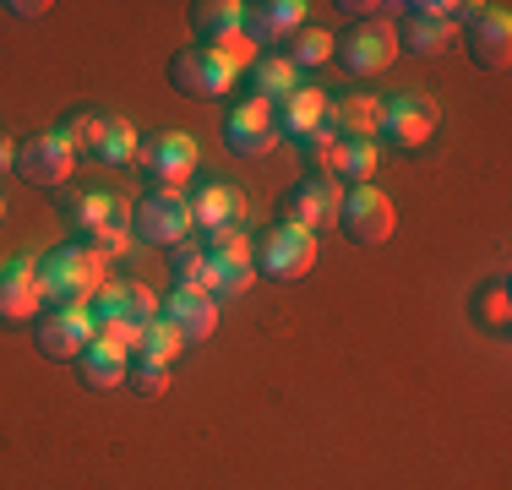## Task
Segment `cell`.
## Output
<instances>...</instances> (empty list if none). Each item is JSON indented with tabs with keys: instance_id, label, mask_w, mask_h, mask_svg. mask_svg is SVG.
<instances>
[{
	"instance_id": "cell-1",
	"label": "cell",
	"mask_w": 512,
	"mask_h": 490,
	"mask_svg": "<svg viewBox=\"0 0 512 490\" xmlns=\"http://www.w3.org/2000/svg\"><path fill=\"white\" fill-rule=\"evenodd\" d=\"M44 284V305H93L109 284V262L88 245H60L50 256H33Z\"/></svg>"
},
{
	"instance_id": "cell-2",
	"label": "cell",
	"mask_w": 512,
	"mask_h": 490,
	"mask_svg": "<svg viewBox=\"0 0 512 490\" xmlns=\"http://www.w3.org/2000/svg\"><path fill=\"white\" fill-rule=\"evenodd\" d=\"M191 28H197L202 49H213L218 60H229L240 77L267 55L246 28V0H197V6H191Z\"/></svg>"
},
{
	"instance_id": "cell-3",
	"label": "cell",
	"mask_w": 512,
	"mask_h": 490,
	"mask_svg": "<svg viewBox=\"0 0 512 490\" xmlns=\"http://www.w3.org/2000/svg\"><path fill=\"white\" fill-rule=\"evenodd\" d=\"M463 0H409V6H398V49H409V55H436V49H447L458 39V22H463Z\"/></svg>"
},
{
	"instance_id": "cell-4",
	"label": "cell",
	"mask_w": 512,
	"mask_h": 490,
	"mask_svg": "<svg viewBox=\"0 0 512 490\" xmlns=\"http://www.w3.org/2000/svg\"><path fill=\"white\" fill-rule=\"evenodd\" d=\"M436 131H442V104L431 93H398L382 104V131L376 137H387L398 153H425L436 142Z\"/></svg>"
},
{
	"instance_id": "cell-5",
	"label": "cell",
	"mask_w": 512,
	"mask_h": 490,
	"mask_svg": "<svg viewBox=\"0 0 512 490\" xmlns=\"http://www.w3.org/2000/svg\"><path fill=\"white\" fill-rule=\"evenodd\" d=\"M316 256H322L316 235L311 229H295V224H273V229H262V240H256V267H262L273 284H300V278L316 267Z\"/></svg>"
},
{
	"instance_id": "cell-6",
	"label": "cell",
	"mask_w": 512,
	"mask_h": 490,
	"mask_svg": "<svg viewBox=\"0 0 512 490\" xmlns=\"http://www.w3.org/2000/svg\"><path fill=\"white\" fill-rule=\"evenodd\" d=\"M333 60L349 71V77H376L398 60V33H393V17H360L344 39L333 44Z\"/></svg>"
},
{
	"instance_id": "cell-7",
	"label": "cell",
	"mask_w": 512,
	"mask_h": 490,
	"mask_svg": "<svg viewBox=\"0 0 512 490\" xmlns=\"http://www.w3.org/2000/svg\"><path fill=\"white\" fill-rule=\"evenodd\" d=\"M338 229L349 245H387L398 229V207L382 186H349L338 207Z\"/></svg>"
},
{
	"instance_id": "cell-8",
	"label": "cell",
	"mask_w": 512,
	"mask_h": 490,
	"mask_svg": "<svg viewBox=\"0 0 512 490\" xmlns=\"http://www.w3.org/2000/svg\"><path fill=\"white\" fill-rule=\"evenodd\" d=\"M338 207H344V186L333 175H300L278 202V224L311 229V235L316 229H338Z\"/></svg>"
},
{
	"instance_id": "cell-9",
	"label": "cell",
	"mask_w": 512,
	"mask_h": 490,
	"mask_svg": "<svg viewBox=\"0 0 512 490\" xmlns=\"http://www.w3.org/2000/svg\"><path fill=\"white\" fill-rule=\"evenodd\" d=\"M131 229H137V240L164 245V251L197 235V224H191V202L180 191H158V186L137 196V207H131Z\"/></svg>"
},
{
	"instance_id": "cell-10",
	"label": "cell",
	"mask_w": 512,
	"mask_h": 490,
	"mask_svg": "<svg viewBox=\"0 0 512 490\" xmlns=\"http://www.w3.org/2000/svg\"><path fill=\"white\" fill-rule=\"evenodd\" d=\"M33 333H39V349L50 360H77L99 338V316H93V305H44Z\"/></svg>"
},
{
	"instance_id": "cell-11",
	"label": "cell",
	"mask_w": 512,
	"mask_h": 490,
	"mask_svg": "<svg viewBox=\"0 0 512 490\" xmlns=\"http://www.w3.org/2000/svg\"><path fill=\"white\" fill-rule=\"evenodd\" d=\"M71 169H77V153L55 137V131H39V137L17 142V175L28 180L33 191H66Z\"/></svg>"
},
{
	"instance_id": "cell-12",
	"label": "cell",
	"mask_w": 512,
	"mask_h": 490,
	"mask_svg": "<svg viewBox=\"0 0 512 490\" xmlns=\"http://www.w3.org/2000/svg\"><path fill=\"white\" fill-rule=\"evenodd\" d=\"M142 169H148V180L158 191L186 196L191 175H197V137H191V131H164V137H153L142 147Z\"/></svg>"
},
{
	"instance_id": "cell-13",
	"label": "cell",
	"mask_w": 512,
	"mask_h": 490,
	"mask_svg": "<svg viewBox=\"0 0 512 490\" xmlns=\"http://www.w3.org/2000/svg\"><path fill=\"white\" fill-rule=\"evenodd\" d=\"M169 82L191 98H229L240 82V71L229 66V60H218L213 49L197 44V49H180V55L169 60Z\"/></svg>"
},
{
	"instance_id": "cell-14",
	"label": "cell",
	"mask_w": 512,
	"mask_h": 490,
	"mask_svg": "<svg viewBox=\"0 0 512 490\" xmlns=\"http://www.w3.org/2000/svg\"><path fill=\"white\" fill-rule=\"evenodd\" d=\"M463 39H469V55L474 66L485 71H502L507 55H512V11L507 6H469L463 11Z\"/></svg>"
},
{
	"instance_id": "cell-15",
	"label": "cell",
	"mask_w": 512,
	"mask_h": 490,
	"mask_svg": "<svg viewBox=\"0 0 512 490\" xmlns=\"http://www.w3.org/2000/svg\"><path fill=\"white\" fill-rule=\"evenodd\" d=\"M44 316V284L33 256H17V262L0 267V322L6 327H28Z\"/></svg>"
},
{
	"instance_id": "cell-16",
	"label": "cell",
	"mask_w": 512,
	"mask_h": 490,
	"mask_svg": "<svg viewBox=\"0 0 512 490\" xmlns=\"http://www.w3.org/2000/svg\"><path fill=\"white\" fill-rule=\"evenodd\" d=\"M224 142H229V153H235V158H267V153H273V142H278L273 109L256 104V98H240V104L229 109V120H224Z\"/></svg>"
},
{
	"instance_id": "cell-17",
	"label": "cell",
	"mask_w": 512,
	"mask_h": 490,
	"mask_svg": "<svg viewBox=\"0 0 512 490\" xmlns=\"http://www.w3.org/2000/svg\"><path fill=\"white\" fill-rule=\"evenodd\" d=\"M186 202H191L197 235H213V229H246V196H240V186H229V180H207V186H197Z\"/></svg>"
},
{
	"instance_id": "cell-18",
	"label": "cell",
	"mask_w": 512,
	"mask_h": 490,
	"mask_svg": "<svg viewBox=\"0 0 512 490\" xmlns=\"http://www.w3.org/2000/svg\"><path fill=\"white\" fill-rule=\"evenodd\" d=\"M93 316L99 322H120V327H148L158 316V294L137 278H109L104 294L93 300Z\"/></svg>"
},
{
	"instance_id": "cell-19",
	"label": "cell",
	"mask_w": 512,
	"mask_h": 490,
	"mask_svg": "<svg viewBox=\"0 0 512 490\" xmlns=\"http://www.w3.org/2000/svg\"><path fill=\"white\" fill-rule=\"evenodd\" d=\"M158 316H164L186 343H207L218 333V300L202 289H169V300L158 305Z\"/></svg>"
},
{
	"instance_id": "cell-20",
	"label": "cell",
	"mask_w": 512,
	"mask_h": 490,
	"mask_svg": "<svg viewBox=\"0 0 512 490\" xmlns=\"http://www.w3.org/2000/svg\"><path fill=\"white\" fill-rule=\"evenodd\" d=\"M382 93H344L327 104V131H333L338 142H376V131H382Z\"/></svg>"
},
{
	"instance_id": "cell-21",
	"label": "cell",
	"mask_w": 512,
	"mask_h": 490,
	"mask_svg": "<svg viewBox=\"0 0 512 490\" xmlns=\"http://www.w3.org/2000/svg\"><path fill=\"white\" fill-rule=\"evenodd\" d=\"M327 104H333V93L306 88V82H300V88L273 109V131H278V137H289V142L311 137V131H322V126H327Z\"/></svg>"
},
{
	"instance_id": "cell-22",
	"label": "cell",
	"mask_w": 512,
	"mask_h": 490,
	"mask_svg": "<svg viewBox=\"0 0 512 490\" xmlns=\"http://www.w3.org/2000/svg\"><path fill=\"white\" fill-rule=\"evenodd\" d=\"M246 28L262 49L289 44L306 28V6H300V0H262V6H246Z\"/></svg>"
},
{
	"instance_id": "cell-23",
	"label": "cell",
	"mask_w": 512,
	"mask_h": 490,
	"mask_svg": "<svg viewBox=\"0 0 512 490\" xmlns=\"http://www.w3.org/2000/svg\"><path fill=\"white\" fill-rule=\"evenodd\" d=\"M77 376L93 392H115V387H126V376H131V354L115 349V343H104V338H93L88 349L77 354Z\"/></svg>"
},
{
	"instance_id": "cell-24",
	"label": "cell",
	"mask_w": 512,
	"mask_h": 490,
	"mask_svg": "<svg viewBox=\"0 0 512 490\" xmlns=\"http://www.w3.org/2000/svg\"><path fill=\"white\" fill-rule=\"evenodd\" d=\"M246 88H251V98H256V104L278 109L289 93L300 88V71L289 66V55H262V60H256V66L246 71Z\"/></svg>"
},
{
	"instance_id": "cell-25",
	"label": "cell",
	"mask_w": 512,
	"mask_h": 490,
	"mask_svg": "<svg viewBox=\"0 0 512 490\" xmlns=\"http://www.w3.org/2000/svg\"><path fill=\"white\" fill-rule=\"evenodd\" d=\"M115 207H120V196H109V191H82V186L60 191V213H66V224L77 229V240L93 235L99 224H109V218H115Z\"/></svg>"
},
{
	"instance_id": "cell-26",
	"label": "cell",
	"mask_w": 512,
	"mask_h": 490,
	"mask_svg": "<svg viewBox=\"0 0 512 490\" xmlns=\"http://www.w3.org/2000/svg\"><path fill=\"white\" fill-rule=\"evenodd\" d=\"M93 164H104V169L142 164V137L126 115H104V142H99V153H93Z\"/></svg>"
},
{
	"instance_id": "cell-27",
	"label": "cell",
	"mask_w": 512,
	"mask_h": 490,
	"mask_svg": "<svg viewBox=\"0 0 512 490\" xmlns=\"http://www.w3.org/2000/svg\"><path fill=\"white\" fill-rule=\"evenodd\" d=\"M376 169H382V142H338V158H333V180L338 186H371Z\"/></svg>"
},
{
	"instance_id": "cell-28",
	"label": "cell",
	"mask_w": 512,
	"mask_h": 490,
	"mask_svg": "<svg viewBox=\"0 0 512 490\" xmlns=\"http://www.w3.org/2000/svg\"><path fill=\"white\" fill-rule=\"evenodd\" d=\"M251 284H256V262H224V256L202 262V294H213V300H235Z\"/></svg>"
},
{
	"instance_id": "cell-29",
	"label": "cell",
	"mask_w": 512,
	"mask_h": 490,
	"mask_svg": "<svg viewBox=\"0 0 512 490\" xmlns=\"http://www.w3.org/2000/svg\"><path fill=\"white\" fill-rule=\"evenodd\" d=\"M77 245H88V251H99L104 262H115V256H126L131 245H137V229H131V202H120V207H115V218H109V224H99L93 235H82Z\"/></svg>"
},
{
	"instance_id": "cell-30",
	"label": "cell",
	"mask_w": 512,
	"mask_h": 490,
	"mask_svg": "<svg viewBox=\"0 0 512 490\" xmlns=\"http://www.w3.org/2000/svg\"><path fill=\"white\" fill-rule=\"evenodd\" d=\"M55 137L66 142L77 158H82V153L93 158V153H99V142H104V115H99V109H71V115L55 126Z\"/></svg>"
},
{
	"instance_id": "cell-31",
	"label": "cell",
	"mask_w": 512,
	"mask_h": 490,
	"mask_svg": "<svg viewBox=\"0 0 512 490\" xmlns=\"http://www.w3.org/2000/svg\"><path fill=\"white\" fill-rule=\"evenodd\" d=\"M180 349H186V338H180L175 327L164 322V316H153V322L142 327V349H137V360H153V365H164V371H175Z\"/></svg>"
},
{
	"instance_id": "cell-32",
	"label": "cell",
	"mask_w": 512,
	"mask_h": 490,
	"mask_svg": "<svg viewBox=\"0 0 512 490\" xmlns=\"http://www.w3.org/2000/svg\"><path fill=\"white\" fill-rule=\"evenodd\" d=\"M333 44L338 39L327 28H300L295 39H289L284 55H289V66H295V71H311V66H327V60H333Z\"/></svg>"
},
{
	"instance_id": "cell-33",
	"label": "cell",
	"mask_w": 512,
	"mask_h": 490,
	"mask_svg": "<svg viewBox=\"0 0 512 490\" xmlns=\"http://www.w3.org/2000/svg\"><path fill=\"white\" fill-rule=\"evenodd\" d=\"M474 322H480L485 333H496V338L507 333V322H512V294H507L502 278H496V284H485L480 294H474Z\"/></svg>"
},
{
	"instance_id": "cell-34",
	"label": "cell",
	"mask_w": 512,
	"mask_h": 490,
	"mask_svg": "<svg viewBox=\"0 0 512 490\" xmlns=\"http://www.w3.org/2000/svg\"><path fill=\"white\" fill-rule=\"evenodd\" d=\"M202 262H207V245L197 235L169 245V278H175V289H202Z\"/></svg>"
},
{
	"instance_id": "cell-35",
	"label": "cell",
	"mask_w": 512,
	"mask_h": 490,
	"mask_svg": "<svg viewBox=\"0 0 512 490\" xmlns=\"http://www.w3.org/2000/svg\"><path fill=\"white\" fill-rule=\"evenodd\" d=\"M300 147V164H306L311 169V175H333V158H338V137H333V131H311V137H300L295 142Z\"/></svg>"
},
{
	"instance_id": "cell-36",
	"label": "cell",
	"mask_w": 512,
	"mask_h": 490,
	"mask_svg": "<svg viewBox=\"0 0 512 490\" xmlns=\"http://www.w3.org/2000/svg\"><path fill=\"white\" fill-rule=\"evenodd\" d=\"M207 256H224V262H256V240L246 229H213V235H202Z\"/></svg>"
},
{
	"instance_id": "cell-37",
	"label": "cell",
	"mask_w": 512,
	"mask_h": 490,
	"mask_svg": "<svg viewBox=\"0 0 512 490\" xmlns=\"http://www.w3.org/2000/svg\"><path fill=\"white\" fill-rule=\"evenodd\" d=\"M131 387L142 392V398H158V392L169 387V371L164 365H153V360H137V354H131V376H126Z\"/></svg>"
},
{
	"instance_id": "cell-38",
	"label": "cell",
	"mask_w": 512,
	"mask_h": 490,
	"mask_svg": "<svg viewBox=\"0 0 512 490\" xmlns=\"http://www.w3.org/2000/svg\"><path fill=\"white\" fill-rule=\"evenodd\" d=\"M0 169H17V142L0 137Z\"/></svg>"
},
{
	"instance_id": "cell-39",
	"label": "cell",
	"mask_w": 512,
	"mask_h": 490,
	"mask_svg": "<svg viewBox=\"0 0 512 490\" xmlns=\"http://www.w3.org/2000/svg\"><path fill=\"white\" fill-rule=\"evenodd\" d=\"M0 224H6V202H0Z\"/></svg>"
}]
</instances>
